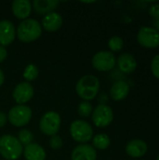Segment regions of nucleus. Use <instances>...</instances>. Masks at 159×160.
I'll return each mask as SVG.
<instances>
[{"label": "nucleus", "mask_w": 159, "mask_h": 160, "mask_svg": "<svg viewBox=\"0 0 159 160\" xmlns=\"http://www.w3.org/2000/svg\"><path fill=\"white\" fill-rule=\"evenodd\" d=\"M129 91L130 87L127 82L124 81H118L112 85L110 95L114 101H122L125 98H127V97L129 94Z\"/></svg>", "instance_id": "nucleus-17"}, {"label": "nucleus", "mask_w": 159, "mask_h": 160, "mask_svg": "<svg viewBox=\"0 0 159 160\" xmlns=\"http://www.w3.org/2000/svg\"><path fill=\"white\" fill-rule=\"evenodd\" d=\"M139 44L147 49H156L159 47V33L151 26H142L137 33Z\"/></svg>", "instance_id": "nucleus-8"}, {"label": "nucleus", "mask_w": 159, "mask_h": 160, "mask_svg": "<svg viewBox=\"0 0 159 160\" xmlns=\"http://www.w3.org/2000/svg\"><path fill=\"white\" fill-rule=\"evenodd\" d=\"M38 74H39L38 68L34 64H29L25 67L22 76L25 79V81L28 82L35 81L38 77Z\"/></svg>", "instance_id": "nucleus-21"}, {"label": "nucleus", "mask_w": 159, "mask_h": 160, "mask_svg": "<svg viewBox=\"0 0 159 160\" xmlns=\"http://www.w3.org/2000/svg\"><path fill=\"white\" fill-rule=\"evenodd\" d=\"M153 25H154V28L159 33V18L158 19H154V21H153Z\"/></svg>", "instance_id": "nucleus-30"}, {"label": "nucleus", "mask_w": 159, "mask_h": 160, "mask_svg": "<svg viewBox=\"0 0 159 160\" xmlns=\"http://www.w3.org/2000/svg\"><path fill=\"white\" fill-rule=\"evenodd\" d=\"M61 128V116L58 112L50 111L40 118L39 129L46 136H54Z\"/></svg>", "instance_id": "nucleus-6"}, {"label": "nucleus", "mask_w": 159, "mask_h": 160, "mask_svg": "<svg viewBox=\"0 0 159 160\" xmlns=\"http://www.w3.org/2000/svg\"><path fill=\"white\" fill-rule=\"evenodd\" d=\"M50 146L53 150H59L63 146V140L58 135L52 136L50 139Z\"/></svg>", "instance_id": "nucleus-25"}, {"label": "nucleus", "mask_w": 159, "mask_h": 160, "mask_svg": "<svg viewBox=\"0 0 159 160\" xmlns=\"http://www.w3.org/2000/svg\"><path fill=\"white\" fill-rule=\"evenodd\" d=\"M93 147L96 150H106L111 145V139L105 133H100L93 137Z\"/></svg>", "instance_id": "nucleus-20"}, {"label": "nucleus", "mask_w": 159, "mask_h": 160, "mask_svg": "<svg viewBox=\"0 0 159 160\" xmlns=\"http://www.w3.org/2000/svg\"><path fill=\"white\" fill-rule=\"evenodd\" d=\"M157 160H159V155L157 156Z\"/></svg>", "instance_id": "nucleus-32"}, {"label": "nucleus", "mask_w": 159, "mask_h": 160, "mask_svg": "<svg viewBox=\"0 0 159 160\" xmlns=\"http://www.w3.org/2000/svg\"><path fill=\"white\" fill-rule=\"evenodd\" d=\"M16 38V29L14 24L8 20L0 21V46L10 45Z\"/></svg>", "instance_id": "nucleus-11"}, {"label": "nucleus", "mask_w": 159, "mask_h": 160, "mask_svg": "<svg viewBox=\"0 0 159 160\" xmlns=\"http://www.w3.org/2000/svg\"><path fill=\"white\" fill-rule=\"evenodd\" d=\"M113 117L114 115L112 109L106 104L97 106L92 112V121L94 125L100 128L109 127L113 121Z\"/></svg>", "instance_id": "nucleus-9"}, {"label": "nucleus", "mask_w": 159, "mask_h": 160, "mask_svg": "<svg viewBox=\"0 0 159 160\" xmlns=\"http://www.w3.org/2000/svg\"><path fill=\"white\" fill-rule=\"evenodd\" d=\"M58 5L59 1L57 0H35L33 1L32 7L37 13L46 15L50 12H52Z\"/></svg>", "instance_id": "nucleus-19"}, {"label": "nucleus", "mask_w": 159, "mask_h": 160, "mask_svg": "<svg viewBox=\"0 0 159 160\" xmlns=\"http://www.w3.org/2000/svg\"><path fill=\"white\" fill-rule=\"evenodd\" d=\"M116 63L119 69L125 74L133 73L138 67L136 58L134 57V55L128 52H124L120 54L116 59Z\"/></svg>", "instance_id": "nucleus-14"}, {"label": "nucleus", "mask_w": 159, "mask_h": 160, "mask_svg": "<svg viewBox=\"0 0 159 160\" xmlns=\"http://www.w3.org/2000/svg\"><path fill=\"white\" fill-rule=\"evenodd\" d=\"M7 116V121L16 128L26 126L32 119V110L26 105H16L12 107Z\"/></svg>", "instance_id": "nucleus-5"}, {"label": "nucleus", "mask_w": 159, "mask_h": 160, "mask_svg": "<svg viewBox=\"0 0 159 160\" xmlns=\"http://www.w3.org/2000/svg\"><path fill=\"white\" fill-rule=\"evenodd\" d=\"M108 46L110 50L112 52H120L124 47V40L119 36H113L108 41Z\"/></svg>", "instance_id": "nucleus-23"}, {"label": "nucleus", "mask_w": 159, "mask_h": 160, "mask_svg": "<svg viewBox=\"0 0 159 160\" xmlns=\"http://www.w3.org/2000/svg\"><path fill=\"white\" fill-rule=\"evenodd\" d=\"M78 112L80 116L84 117V118L90 116L93 112V107L91 103L89 101H84V100L81 102L78 108Z\"/></svg>", "instance_id": "nucleus-24"}, {"label": "nucleus", "mask_w": 159, "mask_h": 160, "mask_svg": "<svg viewBox=\"0 0 159 160\" xmlns=\"http://www.w3.org/2000/svg\"><path fill=\"white\" fill-rule=\"evenodd\" d=\"M18 141L21 142V144L23 146H26L30 143L33 142L34 140V136L33 133L28 130V129H21L18 133Z\"/></svg>", "instance_id": "nucleus-22"}, {"label": "nucleus", "mask_w": 159, "mask_h": 160, "mask_svg": "<svg viewBox=\"0 0 159 160\" xmlns=\"http://www.w3.org/2000/svg\"><path fill=\"white\" fill-rule=\"evenodd\" d=\"M149 15L154 18V19H158L159 18V4L158 3H156V4H153L152 6H150L149 8Z\"/></svg>", "instance_id": "nucleus-27"}, {"label": "nucleus", "mask_w": 159, "mask_h": 160, "mask_svg": "<svg viewBox=\"0 0 159 160\" xmlns=\"http://www.w3.org/2000/svg\"><path fill=\"white\" fill-rule=\"evenodd\" d=\"M7 51L5 47L3 46H0V63L4 62L5 59L7 58Z\"/></svg>", "instance_id": "nucleus-28"}, {"label": "nucleus", "mask_w": 159, "mask_h": 160, "mask_svg": "<svg viewBox=\"0 0 159 160\" xmlns=\"http://www.w3.org/2000/svg\"><path fill=\"white\" fill-rule=\"evenodd\" d=\"M151 70L153 75L159 80V54L154 56L151 62Z\"/></svg>", "instance_id": "nucleus-26"}, {"label": "nucleus", "mask_w": 159, "mask_h": 160, "mask_svg": "<svg viewBox=\"0 0 159 160\" xmlns=\"http://www.w3.org/2000/svg\"><path fill=\"white\" fill-rule=\"evenodd\" d=\"M42 33L41 24L35 19H26L21 22L17 27V38L25 43L37 40Z\"/></svg>", "instance_id": "nucleus-3"}, {"label": "nucleus", "mask_w": 159, "mask_h": 160, "mask_svg": "<svg viewBox=\"0 0 159 160\" xmlns=\"http://www.w3.org/2000/svg\"><path fill=\"white\" fill-rule=\"evenodd\" d=\"M23 153V146L12 135L5 134L0 137V156L6 160H16Z\"/></svg>", "instance_id": "nucleus-2"}, {"label": "nucleus", "mask_w": 159, "mask_h": 160, "mask_svg": "<svg viewBox=\"0 0 159 160\" xmlns=\"http://www.w3.org/2000/svg\"><path fill=\"white\" fill-rule=\"evenodd\" d=\"M148 151V145L143 140L135 139L129 141L126 145V153L133 158H140L145 156Z\"/></svg>", "instance_id": "nucleus-12"}, {"label": "nucleus", "mask_w": 159, "mask_h": 160, "mask_svg": "<svg viewBox=\"0 0 159 160\" xmlns=\"http://www.w3.org/2000/svg\"><path fill=\"white\" fill-rule=\"evenodd\" d=\"M42 26L43 28L50 33L56 32L59 30L63 24V18L57 12H50L46 14L42 19Z\"/></svg>", "instance_id": "nucleus-16"}, {"label": "nucleus", "mask_w": 159, "mask_h": 160, "mask_svg": "<svg viewBox=\"0 0 159 160\" xmlns=\"http://www.w3.org/2000/svg\"><path fill=\"white\" fill-rule=\"evenodd\" d=\"M34 97V87L27 82L18 83L12 92V98L18 105H24Z\"/></svg>", "instance_id": "nucleus-10"}, {"label": "nucleus", "mask_w": 159, "mask_h": 160, "mask_svg": "<svg viewBox=\"0 0 159 160\" xmlns=\"http://www.w3.org/2000/svg\"><path fill=\"white\" fill-rule=\"evenodd\" d=\"M7 122V116L3 112H0V128H3Z\"/></svg>", "instance_id": "nucleus-29"}, {"label": "nucleus", "mask_w": 159, "mask_h": 160, "mask_svg": "<svg viewBox=\"0 0 159 160\" xmlns=\"http://www.w3.org/2000/svg\"><path fill=\"white\" fill-rule=\"evenodd\" d=\"M97 150L89 144H79L71 153V160H97Z\"/></svg>", "instance_id": "nucleus-13"}, {"label": "nucleus", "mask_w": 159, "mask_h": 160, "mask_svg": "<svg viewBox=\"0 0 159 160\" xmlns=\"http://www.w3.org/2000/svg\"><path fill=\"white\" fill-rule=\"evenodd\" d=\"M92 65L95 69L106 72L112 70L116 65V57L110 51H100L92 58Z\"/></svg>", "instance_id": "nucleus-7"}, {"label": "nucleus", "mask_w": 159, "mask_h": 160, "mask_svg": "<svg viewBox=\"0 0 159 160\" xmlns=\"http://www.w3.org/2000/svg\"><path fill=\"white\" fill-rule=\"evenodd\" d=\"M99 87L100 82L96 76L84 75L76 84V93L84 101H90L97 98Z\"/></svg>", "instance_id": "nucleus-1"}, {"label": "nucleus", "mask_w": 159, "mask_h": 160, "mask_svg": "<svg viewBox=\"0 0 159 160\" xmlns=\"http://www.w3.org/2000/svg\"><path fill=\"white\" fill-rule=\"evenodd\" d=\"M69 132L72 139L81 143L85 144L93 139L94 130L92 126L84 120H75L70 124Z\"/></svg>", "instance_id": "nucleus-4"}, {"label": "nucleus", "mask_w": 159, "mask_h": 160, "mask_svg": "<svg viewBox=\"0 0 159 160\" xmlns=\"http://www.w3.org/2000/svg\"><path fill=\"white\" fill-rule=\"evenodd\" d=\"M23 156L26 160H45L47 154L44 148L37 143H30L23 149Z\"/></svg>", "instance_id": "nucleus-18"}, {"label": "nucleus", "mask_w": 159, "mask_h": 160, "mask_svg": "<svg viewBox=\"0 0 159 160\" xmlns=\"http://www.w3.org/2000/svg\"><path fill=\"white\" fill-rule=\"evenodd\" d=\"M4 82H5V75H4L3 70L0 68V86L4 83Z\"/></svg>", "instance_id": "nucleus-31"}, {"label": "nucleus", "mask_w": 159, "mask_h": 160, "mask_svg": "<svg viewBox=\"0 0 159 160\" xmlns=\"http://www.w3.org/2000/svg\"><path fill=\"white\" fill-rule=\"evenodd\" d=\"M11 9L13 15L17 19L23 21L28 19L32 11V5L28 0H15L12 2Z\"/></svg>", "instance_id": "nucleus-15"}]
</instances>
